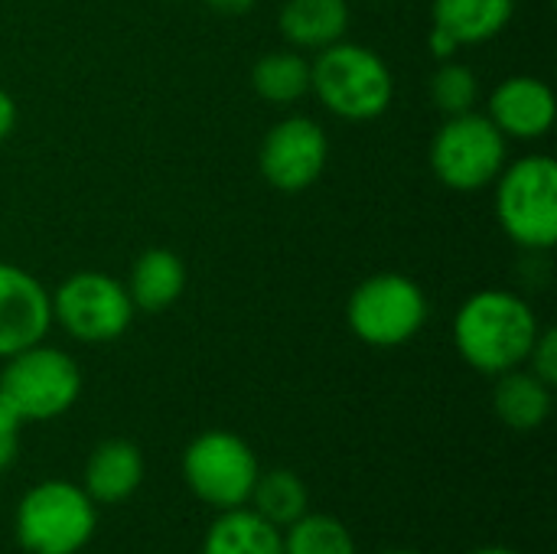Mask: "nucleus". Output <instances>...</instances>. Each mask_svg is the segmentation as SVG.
Masks as SVG:
<instances>
[{
  "instance_id": "f257e3e1",
  "label": "nucleus",
  "mask_w": 557,
  "mask_h": 554,
  "mask_svg": "<svg viewBox=\"0 0 557 554\" xmlns=\"http://www.w3.org/2000/svg\"><path fill=\"white\" fill-rule=\"evenodd\" d=\"M539 333L542 330L532 307L509 291L473 294L454 320V343L460 356L486 376L519 369Z\"/></svg>"
},
{
  "instance_id": "f03ea898",
  "label": "nucleus",
  "mask_w": 557,
  "mask_h": 554,
  "mask_svg": "<svg viewBox=\"0 0 557 554\" xmlns=\"http://www.w3.org/2000/svg\"><path fill=\"white\" fill-rule=\"evenodd\" d=\"M16 542L29 554H78L95 535L91 496L65 480L33 487L16 506Z\"/></svg>"
},
{
  "instance_id": "7ed1b4c3",
  "label": "nucleus",
  "mask_w": 557,
  "mask_h": 554,
  "mask_svg": "<svg viewBox=\"0 0 557 554\" xmlns=\"http://www.w3.org/2000/svg\"><path fill=\"white\" fill-rule=\"evenodd\" d=\"M310 88L320 101L349 121L379 118L392 104V72L379 52L356 42H333L310 65Z\"/></svg>"
},
{
  "instance_id": "20e7f679",
  "label": "nucleus",
  "mask_w": 557,
  "mask_h": 554,
  "mask_svg": "<svg viewBox=\"0 0 557 554\" xmlns=\"http://www.w3.org/2000/svg\"><path fill=\"white\" fill-rule=\"evenodd\" d=\"M496 216L509 238L532 251H545L557 242V167L552 157L535 153L512 163L499 176Z\"/></svg>"
},
{
  "instance_id": "39448f33",
  "label": "nucleus",
  "mask_w": 557,
  "mask_h": 554,
  "mask_svg": "<svg viewBox=\"0 0 557 554\" xmlns=\"http://www.w3.org/2000/svg\"><path fill=\"white\" fill-rule=\"evenodd\" d=\"M258 473L255 451L232 431H206L183 454L189 493L219 513L248 506Z\"/></svg>"
},
{
  "instance_id": "423d86ee",
  "label": "nucleus",
  "mask_w": 557,
  "mask_h": 554,
  "mask_svg": "<svg viewBox=\"0 0 557 554\" xmlns=\"http://www.w3.org/2000/svg\"><path fill=\"white\" fill-rule=\"evenodd\" d=\"M0 392L16 405L23 421H49L75 405L82 392V372L62 349L36 343L7 359V369L0 372Z\"/></svg>"
},
{
  "instance_id": "0eeeda50",
  "label": "nucleus",
  "mask_w": 557,
  "mask_h": 554,
  "mask_svg": "<svg viewBox=\"0 0 557 554\" xmlns=\"http://www.w3.org/2000/svg\"><path fill=\"white\" fill-rule=\"evenodd\" d=\"M506 163V134L483 114H454L431 144V167L450 189L490 186Z\"/></svg>"
},
{
  "instance_id": "6e6552de",
  "label": "nucleus",
  "mask_w": 557,
  "mask_h": 554,
  "mask_svg": "<svg viewBox=\"0 0 557 554\" xmlns=\"http://www.w3.org/2000/svg\"><path fill=\"white\" fill-rule=\"evenodd\" d=\"M349 327L352 333L379 349L408 343L428 317L421 287L401 274H375L356 287L349 297Z\"/></svg>"
},
{
  "instance_id": "1a4fd4ad",
  "label": "nucleus",
  "mask_w": 557,
  "mask_h": 554,
  "mask_svg": "<svg viewBox=\"0 0 557 554\" xmlns=\"http://www.w3.org/2000/svg\"><path fill=\"white\" fill-rule=\"evenodd\" d=\"M52 317L82 343L117 340L134 317V300L124 284L108 274H75L52 297Z\"/></svg>"
},
{
  "instance_id": "9d476101",
  "label": "nucleus",
  "mask_w": 557,
  "mask_h": 554,
  "mask_svg": "<svg viewBox=\"0 0 557 554\" xmlns=\"http://www.w3.org/2000/svg\"><path fill=\"white\" fill-rule=\"evenodd\" d=\"M326 167V137L310 118L274 124L261 144V173L281 193H300L317 183Z\"/></svg>"
},
{
  "instance_id": "9b49d317",
  "label": "nucleus",
  "mask_w": 557,
  "mask_h": 554,
  "mask_svg": "<svg viewBox=\"0 0 557 554\" xmlns=\"http://www.w3.org/2000/svg\"><path fill=\"white\" fill-rule=\"evenodd\" d=\"M52 297L23 268L0 264V359H10L49 333Z\"/></svg>"
},
{
  "instance_id": "f8f14e48",
  "label": "nucleus",
  "mask_w": 557,
  "mask_h": 554,
  "mask_svg": "<svg viewBox=\"0 0 557 554\" xmlns=\"http://www.w3.org/2000/svg\"><path fill=\"white\" fill-rule=\"evenodd\" d=\"M490 121L519 140L545 137L555 124V95L532 75L506 78L490 98Z\"/></svg>"
},
{
  "instance_id": "ddd939ff",
  "label": "nucleus",
  "mask_w": 557,
  "mask_h": 554,
  "mask_svg": "<svg viewBox=\"0 0 557 554\" xmlns=\"http://www.w3.org/2000/svg\"><path fill=\"white\" fill-rule=\"evenodd\" d=\"M144 480V457L131 441H104L95 447V454L85 464V483L82 490L91 496V503H124L137 493Z\"/></svg>"
},
{
  "instance_id": "4468645a",
  "label": "nucleus",
  "mask_w": 557,
  "mask_h": 554,
  "mask_svg": "<svg viewBox=\"0 0 557 554\" xmlns=\"http://www.w3.org/2000/svg\"><path fill=\"white\" fill-rule=\"evenodd\" d=\"M202 554H284L281 529L261 519L255 509H225L209 526Z\"/></svg>"
},
{
  "instance_id": "2eb2a0df",
  "label": "nucleus",
  "mask_w": 557,
  "mask_h": 554,
  "mask_svg": "<svg viewBox=\"0 0 557 554\" xmlns=\"http://www.w3.org/2000/svg\"><path fill=\"white\" fill-rule=\"evenodd\" d=\"M516 0H434V26L457 46L486 42L512 20Z\"/></svg>"
},
{
  "instance_id": "dca6fc26",
  "label": "nucleus",
  "mask_w": 557,
  "mask_h": 554,
  "mask_svg": "<svg viewBox=\"0 0 557 554\" xmlns=\"http://www.w3.org/2000/svg\"><path fill=\"white\" fill-rule=\"evenodd\" d=\"M349 26L346 0H287L281 10V29L294 46L326 49L343 39Z\"/></svg>"
},
{
  "instance_id": "f3484780",
  "label": "nucleus",
  "mask_w": 557,
  "mask_h": 554,
  "mask_svg": "<svg viewBox=\"0 0 557 554\" xmlns=\"http://www.w3.org/2000/svg\"><path fill=\"white\" fill-rule=\"evenodd\" d=\"M493 408L503 424L512 431H535L552 415V385H545L535 372H503L493 392Z\"/></svg>"
},
{
  "instance_id": "a211bd4d",
  "label": "nucleus",
  "mask_w": 557,
  "mask_h": 554,
  "mask_svg": "<svg viewBox=\"0 0 557 554\" xmlns=\"http://www.w3.org/2000/svg\"><path fill=\"white\" fill-rule=\"evenodd\" d=\"M183 287H186L183 261L166 248H153L134 261L127 294H131L134 307H140V310H166L170 304L180 300Z\"/></svg>"
},
{
  "instance_id": "6ab92c4d",
  "label": "nucleus",
  "mask_w": 557,
  "mask_h": 554,
  "mask_svg": "<svg viewBox=\"0 0 557 554\" xmlns=\"http://www.w3.org/2000/svg\"><path fill=\"white\" fill-rule=\"evenodd\" d=\"M251 509L268 519L277 529H287L290 522H297L304 513H310V496L307 487L297 473L290 470H271V473H258L255 490H251Z\"/></svg>"
},
{
  "instance_id": "aec40b11",
  "label": "nucleus",
  "mask_w": 557,
  "mask_h": 554,
  "mask_svg": "<svg viewBox=\"0 0 557 554\" xmlns=\"http://www.w3.org/2000/svg\"><path fill=\"white\" fill-rule=\"evenodd\" d=\"M251 82L261 98L274 104H290L310 91V65L297 52H268L258 59Z\"/></svg>"
},
{
  "instance_id": "412c9836",
  "label": "nucleus",
  "mask_w": 557,
  "mask_h": 554,
  "mask_svg": "<svg viewBox=\"0 0 557 554\" xmlns=\"http://www.w3.org/2000/svg\"><path fill=\"white\" fill-rule=\"evenodd\" d=\"M284 554H356L349 529L323 513H304L297 522L281 532Z\"/></svg>"
},
{
  "instance_id": "4be33fe9",
  "label": "nucleus",
  "mask_w": 557,
  "mask_h": 554,
  "mask_svg": "<svg viewBox=\"0 0 557 554\" xmlns=\"http://www.w3.org/2000/svg\"><path fill=\"white\" fill-rule=\"evenodd\" d=\"M431 95L437 101V108L454 118V114H467L473 111L476 104V95H480V85H476V75L467 69V65H457V62H447L437 69L434 82H431Z\"/></svg>"
},
{
  "instance_id": "5701e85b",
  "label": "nucleus",
  "mask_w": 557,
  "mask_h": 554,
  "mask_svg": "<svg viewBox=\"0 0 557 554\" xmlns=\"http://www.w3.org/2000/svg\"><path fill=\"white\" fill-rule=\"evenodd\" d=\"M529 359H532V372H535V376H539L545 385H555L557 382V333L555 330H545V333H539V340H535V346H532Z\"/></svg>"
},
{
  "instance_id": "b1692460",
  "label": "nucleus",
  "mask_w": 557,
  "mask_h": 554,
  "mask_svg": "<svg viewBox=\"0 0 557 554\" xmlns=\"http://www.w3.org/2000/svg\"><path fill=\"white\" fill-rule=\"evenodd\" d=\"M23 428V415L16 411V405L0 392V431H16L20 434Z\"/></svg>"
},
{
  "instance_id": "393cba45",
  "label": "nucleus",
  "mask_w": 557,
  "mask_h": 554,
  "mask_svg": "<svg viewBox=\"0 0 557 554\" xmlns=\"http://www.w3.org/2000/svg\"><path fill=\"white\" fill-rule=\"evenodd\" d=\"M16 451H20V444H16V431H0V473H3L7 467H13Z\"/></svg>"
},
{
  "instance_id": "a878e982",
  "label": "nucleus",
  "mask_w": 557,
  "mask_h": 554,
  "mask_svg": "<svg viewBox=\"0 0 557 554\" xmlns=\"http://www.w3.org/2000/svg\"><path fill=\"white\" fill-rule=\"evenodd\" d=\"M13 124H16V104H13V98L0 88V140L13 131Z\"/></svg>"
},
{
  "instance_id": "bb28decb",
  "label": "nucleus",
  "mask_w": 557,
  "mask_h": 554,
  "mask_svg": "<svg viewBox=\"0 0 557 554\" xmlns=\"http://www.w3.org/2000/svg\"><path fill=\"white\" fill-rule=\"evenodd\" d=\"M431 49L441 56V59H447V56H454V49H457V42L444 33V29H437L434 26V33H431Z\"/></svg>"
},
{
  "instance_id": "cd10ccee",
  "label": "nucleus",
  "mask_w": 557,
  "mask_h": 554,
  "mask_svg": "<svg viewBox=\"0 0 557 554\" xmlns=\"http://www.w3.org/2000/svg\"><path fill=\"white\" fill-rule=\"evenodd\" d=\"M212 10H219V13H248L251 7H255V0H206Z\"/></svg>"
},
{
  "instance_id": "c85d7f7f",
  "label": "nucleus",
  "mask_w": 557,
  "mask_h": 554,
  "mask_svg": "<svg viewBox=\"0 0 557 554\" xmlns=\"http://www.w3.org/2000/svg\"><path fill=\"white\" fill-rule=\"evenodd\" d=\"M473 554H519V552H509V549H480V552Z\"/></svg>"
},
{
  "instance_id": "c756f323",
  "label": "nucleus",
  "mask_w": 557,
  "mask_h": 554,
  "mask_svg": "<svg viewBox=\"0 0 557 554\" xmlns=\"http://www.w3.org/2000/svg\"><path fill=\"white\" fill-rule=\"evenodd\" d=\"M382 554H418V552H408V549H395V552H382Z\"/></svg>"
}]
</instances>
